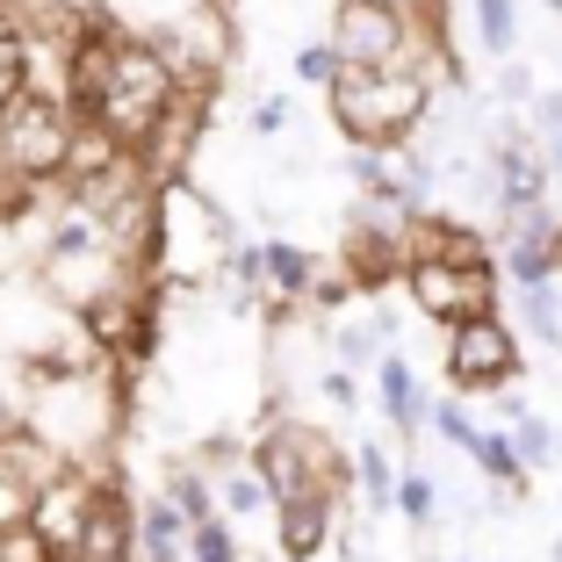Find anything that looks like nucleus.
Instances as JSON below:
<instances>
[{
    "instance_id": "dca6fc26",
    "label": "nucleus",
    "mask_w": 562,
    "mask_h": 562,
    "mask_svg": "<svg viewBox=\"0 0 562 562\" xmlns=\"http://www.w3.org/2000/svg\"><path fill=\"white\" fill-rule=\"evenodd\" d=\"M390 513H397L412 533H432V527H440V491H432L426 469H404V476H397V505H390Z\"/></svg>"
},
{
    "instance_id": "a878e982",
    "label": "nucleus",
    "mask_w": 562,
    "mask_h": 562,
    "mask_svg": "<svg viewBox=\"0 0 562 562\" xmlns=\"http://www.w3.org/2000/svg\"><path fill=\"white\" fill-rule=\"evenodd\" d=\"M317 397H325L331 412H353V404H361V390H353V368H347V361H331L325 375H317Z\"/></svg>"
},
{
    "instance_id": "bb28decb",
    "label": "nucleus",
    "mask_w": 562,
    "mask_h": 562,
    "mask_svg": "<svg viewBox=\"0 0 562 562\" xmlns=\"http://www.w3.org/2000/svg\"><path fill=\"white\" fill-rule=\"evenodd\" d=\"M195 462L210 469V476H224V469H238V462H246V447H238L232 432H210V440L195 447Z\"/></svg>"
},
{
    "instance_id": "72a5a7b5",
    "label": "nucleus",
    "mask_w": 562,
    "mask_h": 562,
    "mask_svg": "<svg viewBox=\"0 0 562 562\" xmlns=\"http://www.w3.org/2000/svg\"><path fill=\"white\" fill-rule=\"evenodd\" d=\"M454 562H476V555H454Z\"/></svg>"
},
{
    "instance_id": "5701e85b",
    "label": "nucleus",
    "mask_w": 562,
    "mask_h": 562,
    "mask_svg": "<svg viewBox=\"0 0 562 562\" xmlns=\"http://www.w3.org/2000/svg\"><path fill=\"white\" fill-rule=\"evenodd\" d=\"M0 562H58V548H50L30 519H15V527L0 533Z\"/></svg>"
},
{
    "instance_id": "1a4fd4ad",
    "label": "nucleus",
    "mask_w": 562,
    "mask_h": 562,
    "mask_svg": "<svg viewBox=\"0 0 562 562\" xmlns=\"http://www.w3.org/2000/svg\"><path fill=\"white\" fill-rule=\"evenodd\" d=\"M66 562H137V505H131V491H123L116 476L101 483L94 519H87L80 548H72Z\"/></svg>"
},
{
    "instance_id": "b1692460",
    "label": "nucleus",
    "mask_w": 562,
    "mask_h": 562,
    "mask_svg": "<svg viewBox=\"0 0 562 562\" xmlns=\"http://www.w3.org/2000/svg\"><path fill=\"white\" fill-rule=\"evenodd\" d=\"M331 72H339V50H331V36H311V44L296 50V80H303V87H325Z\"/></svg>"
},
{
    "instance_id": "473e14b6",
    "label": "nucleus",
    "mask_w": 562,
    "mask_h": 562,
    "mask_svg": "<svg viewBox=\"0 0 562 562\" xmlns=\"http://www.w3.org/2000/svg\"><path fill=\"white\" fill-rule=\"evenodd\" d=\"M224 8H246V0H224Z\"/></svg>"
},
{
    "instance_id": "2f4dec72",
    "label": "nucleus",
    "mask_w": 562,
    "mask_h": 562,
    "mask_svg": "<svg viewBox=\"0 0 562 562\" xmlns=\"http://www.w3.org/2000/svg\"><path fill=\"white\" fill-rule=\"evenodd\" d=\"M541 8H548V15H562V0H541Z\"/></svg>"
},
{
    "instance_id": "393cba45",
    "label": "nucleus",
    "mask_w": 562,
    "mask_h": 562,
    "mask_svg": "<svg viewBox=\"0 0 562 562\" xmlns=\"http://www.w3.org/2000/svg\"><path fill=\"white\" fill-rule=\"evenodd\" d=\"M497 66H505V72H497V94L513 101V109H533V94H541L533 66H519V50H513V58H497Z\"/></svg>"
},
{
    "instance_id": "0eeeda50",
    "label": "nucleus",
    "mask_w": 562,
    "mask_h": 562,
    "mask_svg": "<svg viewBox=\"0 0 562 562\" xmlns=\"http://www.w3.org/2000/svg\"><path fill=\"white\" fill-rule=\"evenodd\" d=\"M440 368L454 397H497L505 382H519V331L505 325V311H476L462 325H447Z\"/></svg>"
},
{
    "instance_id": "7ed1b4c3",
    "label": "nucleus",
    "mask_w": 562,
    "mask_h": 562,
    "mask_svg": "<svg viewBox=\"0 0 562 562\" xmlns=\"http://www.w3.org/2000/svg\"><path fill=\"white\" fill-rule=\"evenodd\" d=\"M238 246V224L216 202H202L195 188L181 181H159L151 188V238H145V274L159 281V296L173 289H195V281H216L224 252Z\"/></svg>"
},
{
    "instance_id": "4468645a",
    "label": "nucleus",
    "mask_w": 562,
    "mask_h": 562,
    "mask_svg": "<svg viewBox=\"0 0 562 562\" xmlns=\"http://www.w3.org/2000/svg\"><path fill=\"white\" fill-rule=\"evenodd\" d=\"M30 87V22L0 0V109Z\"/></svg>"
},
{
    "instance_id": "cd10ccee",
    "label": "nucleus",
    "mask_w": 562,
    "mask_h": 562,
    "mask_svg": "<svg viewBox=\"0 0 562 562\" xmlns=\"http://www.w3.org/2000/svg\"><path fill=\"white\" fill-rule=\"evenodd\" d=\"M50 22H94V15H116V0H36Z\"/></svg>"
},
{
    "instance_id": "f3484780",
    "label": "nucleus",
    "mask_w": 562,
    "mask_h": 562,
    "mask_svg": "<svg viewBox=\"0 0 562 562\" xmlns=\"http://www.w3.org/2000/svg\"><path fill=\"white\" fill-rule=\"evenodd\" d=\"M513 454H519V469L527 476H541V469H555L562 462V432L548 426V418H513Z\"/></svg>"
},
{
    "instance_id": "7c9ffc66",
    "label": "nucleus",
    "mask_w": 562,
    "mask_h": 562,
    "mask_svg": "<svg viewBox=\"0 0 562 562\" xmlns=\"http://www.w3.org/2000/svg\"><path fill=\"white\" fill-rule=\"evenodd\" d=\"M22 426V382H8V353H0V432Z\"/></svg>"
},
{
    "instance_id": "9d476101",
    "label": "nucleus",
    "mask_w": 562,
    "mask_h": 562,
    "mask_svg": "<svg viewBox=\"0 0 562 562\" xmlns=\"http://www.w3.org/2000/svg\"><path fill=\"white\" fill-rule=\"evenodd\" d=\"M339 533V497L311 491V497H281L274 505V541H281V562H317Z\"/></svg>"
},
{
    "instance_id": "423d86ee",
    "label": "nucleus",
    "mask_w": 562,
    "mask_h": 562,
    "mask_svg": "<svg viewBox=\"0 0 562 562\" xmlns=\"http://www.w3.org/2000/svg\"><path fill=\"white\" fill-rule=\"evenodd\" d=\"M497 252H418L404 260V296L418 303L426 325H462L476 311H497Z\"/></svg>"
},
{
    "instance_id": "9b49d317",
    "label": "nucleus",
    "mask_w": 562,
    "mask_h": 562,
    "mask_svg": "<svg viewBox=\"0 0 562 562\" xmlns=\"http://www.w3.org/2000/svg\"><path fill=\"white\" fill-rule=\"evenodd\" d=\"M317 252L296 246V238H260V296L274 317H296L303 296H311V281H317Z\"/></svg>"
},
{
    "instance_id": "6ab92c4d",
    "label": "nucleus",
    "mask_w": 562,
    "mask_h": 562,
    "mask_svg": "<svg viewBox=\"0 0 562 562\" xmlns=\"http://www.w3.org/2000/svg\"><path fill=\"white\" fill-rule=\"evenodd\" d=\"M476 44L491 58H513L519 50V0H476Z\"/></svg>"
},
{
    "instance_id": "c756f323",
    "label": "nucleus",
    "mask_w": 562,
    "mask_h": 562,
    "mask_svg": "<svg viewBox=\"0 0 562 562\" xmlns=\"http://www.w3.org/2000/svg\"><path fill=\"white\" fill-rule=\"evenodd\" d=\"M22 513H30V483H22V476H8V469H0V533L15 527Z\"/></svg>"
},
{
    "instance_id": "c85d7f7f",
    "label": "nucleus",
    "mask_w": 562,
    "mask_h": 562,
    "mask_svg": "<svg viewBox=\"0 0 562 562\" xmlns=\"http://www.w3.org/2000/svg\"><path fill=\"white\" fill-rule=\"evenodd\" d=\"M289 123H296V101H289V94H267L260 109H252V131H260V137L289 131Z\"/></svg>"
},
{
    "instance_id": "aec40b11",
    "label": "nucleus",
    "mask_w": 562,
    "mask_h": 562,
    "mask_svg": "<svg viewBox=\"0 0 562 562\" xmlns=\"http://www.w3.org/2000/svg\"><path fill=\"white\" fill-rule=\"evenodd\" d=\"M519 317L541 331L548 347H562V274L555 281H527V289H519Z\"/></svg>"
},
{
    "instance_id": "ddd939ff",
    "label": "nucleus",
    "mask_w": 562,
    "mask_h": 562,
    "mask_svg": "<svg viewBox=\"0 0 562 562\" xmlns=\"http://www.w3.org/2000/svg\"><path fill=\"white\" fill-rule=\"evenodd\" d=\"M462 454H469V462H476L483 476L497 483V491L527 497V483H533V476H527V469H519V454H513V426H476V440H469Z\"/></svg>"
},
{
    "instance_id": "20e7f679",
    "label": "nucleus",
    "mask_w": 562,
    "mask_h": 562,
    "mask_svg": "<svg viewBox=\"0 0 562 562\" xmlns=\"http://www.w3.org/2000/svg\"><path fill=\"white\" fill-rule=\"evenodd\" d=\"M72 131H80V109H72L66 94L22 87V94L0 109V173H8V181H30V188H50L66 173Z\"/></svg>"
},
{
    "instance_id": "f257e3e1",
    "label": "nucleus",
    "mask_w": 562,
    "mask_h": 562,
    "mask_svg": "<svg viewBox=\"0 0 562 562\" xmlns=\"http://www.w3.org/2000/svg\"><path fill=\"white\" fill-rule=\"evenodd\" d=\"M432 101H440V87L418 66H339L325 80V116L339 123V137L375 151L412 145L432 123Z\"/></svg>"
},
{
    "instance_id": "f8f14e48",
    "label": "nucleus",
    "mask_w": 562,
    "mask_h": 562,
    "mask_svg": "<svg viewBox=\"0 0 562 562\" xmlns=\"http://www.w3.org/2000/svg\"><path fill=\"white\" fill-rule=\"evenodd\" d=\"M375 404L390 412V426H397V440H412V432L426 426L432 397H426V382L412 375V361H404V353H382V361H375Z\"/></svg>"
},
{
    "instance_id": "39448f33",
    "label": "nucleus",
    "mask_w": 562,
    "mask_h": 562,
    "mask_svg": "<svg viewBox=\"0 0 562 562\" xmlns=\"http://www.w3.org/2000/svg\"><path fill=\"white\" fill-rule=\"evenodd\" d=\"M246 462L260 469V483L274 491V505L281 497H311V491L347 497V483H353V454L339 440H325L317 426H303V418H274V426L246 447Z\"/></svg>"
},
{
    "instance_id": "6e6552de",
    "label": "nucleus",
    "mask_w": 562,
    "mask_h": 562,
    "mask_svg": "<svg viewBox=\"0 0 562 562\" xmlns=\"http://www.w3.org/2000/svg\"><path fill=\"white\" fill-rule=\"evenodd\" d=\"M210 109H216V87H173V101L159 109V123H151L145 137H137V166H145V181H181L188 166H195L202 151V131H210Z\"/></svg>"
},
{
    "instance_id": "2eb2a0df",
    "label": "nucleus",
    "mask_w": 562,
    "mask_h": 562,
    "mask_svg": "<svg viewBox=\"0 0 562 562\" xmlns=\"http://www.w3.org/2000/svg\"><path fill=\"white\" fill-rule=\"evenodd\" d=\"M353 483H361L368 513H390V505H397V462L382 454V440H361V447H353Z\"/></svg>"
},
{
    "instance_id": "4be33fe9",
    "label": "nucleus",
    "mask_w": 562,
    "mask_h": 562,
    "mask_svg": "<svg viewBox=\"0 0 562 562\" xmlns=\"http://www.w3.org/2000/svg\"><path fill=\"white\" fill-rule=\"evenodd\" d=\"M325 347H331V361H347V368H375L382 353H390L375 325H331V331H325Z\"/></svg>"
},
{
    "instance_id": "412c9836",
    "label": "nucleus",
    "mask_w": 562,
    "mask_h": 562,
    "mask_svg": "<svg viewBox=\"0 0 562 562\" xmlns=\"http://www.w3.org/2000/svg\"><path fill=\"white\" fill-rule=\"evenodd\" d=\"M188 562H246V548H238V533H232V519H195L188 527Z\"/></svg>"
},
{
    "instance_id": "f03ea898",
    "label": "nucleus",
    "mask_w": 562,
    "mask_h": 562,
    "mask_svg": "<svg viewBox=\"0 0 562 562\" xmlns=\"http://www.w3.org/2000/svg\"><path fill=\"white\" fill-rule=\"evenodd\" d=\"M173 87H181V72L166 66L159 36L123 22V30L109 36V50H101V72L80 87V94H72V109L137 151V137H145L151 123H159V109L173 101Z\"/></svg>"
},
{
    "instance_id": "a211bd4d",
    "label": "nucleus",
    "mask_w": 562,
    "mask_h": 562,
    "mask_svg": "<svg viewBox=\"0 0 562 562\" xmlns=\"http://www.w3.org/2000/svg\"><path fill=\"white\" fill-rule=\"evenodd\" d=\"M216 497H224V513H232V519H260L267 505H274V491L260 483V469H252V462L224 469V476H216Z\"/></svg>"
}]
</instances>
